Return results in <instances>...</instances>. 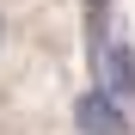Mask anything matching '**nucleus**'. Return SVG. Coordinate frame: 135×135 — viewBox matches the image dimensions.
Here are the masks:
<instances>
[{
    "instance_id": "3",
    "label": "nucleus",
    "mask_w": 135,
    "mask_h": 135,
    "mask_svg": "<svg viewBox=\"0 0 135 135\" xmlns=\"http://www.w3.org/2000/svg\"><path fill=\"white\" fill-rule=\"evenodd\" d=\"M104 18H110V0H86V37H92V61H98V49H104Z\"/></svg>"
},
{
    "instance_id": "2",
    "label": "nucleus",
    "mask_w": 135,
    "mask_h": 135,
    "mask_svg": "<svg viewBox=\"0 0 135 135\" xmlns=\"http://www.w3.org/2000/svg\"><path fill=\"white\" fill-rule=\"evenodd\" d=\"M74 129H80V135H123V110H117V98H110L104 86L80 92V98H74Z\"/></svg>"
},
{
    "instance_id": "1",
    "label": "nucleus",
    "mask_w": 135,
    "mask_h": 135,
    "mask_svg": "<svg viewBox=\"0 0 135 135\" xmlns=\"http://www.w3.org/2000/svg\"><path fill=\"white\" fill-rule=\"evenodd\" d=\"M98 86H104L117 104H129V98H135V43H129V37L98 49Z\"/></svg>"
}]
</instances>
